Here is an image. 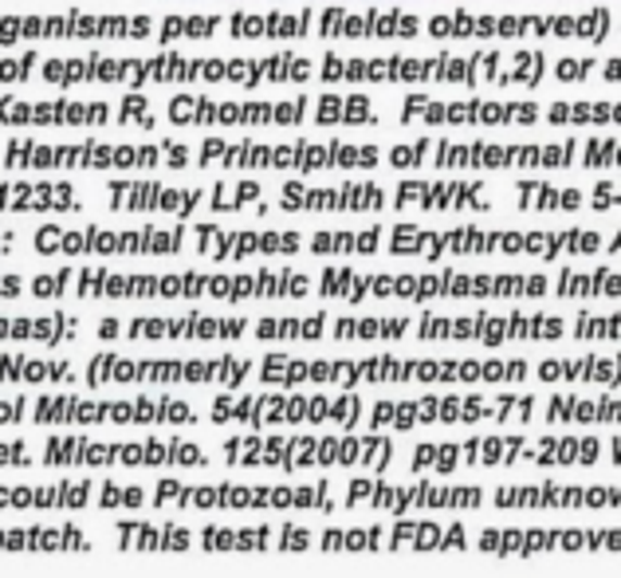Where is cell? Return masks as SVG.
Listing matches in <instances>:
<instances>
[{
  "instance_id": "6da1fadb",
  "label": "cell",
  "mask_w": 621,
  "mask_h": 578,
  "mask_svg": "<svg viewBox=\"0 0 621 578\" xmlns=\"http://www.w3.org/2000/svg\"><path fill=\"white\" fill-rule=\"evenodd\" d=\"M535 378V366L523 359H397V354H373V359H288L268 354L259 362V382L276 390H378V386H472V390H496V386H523Z\"/></svg>"
},
{
  "instance_id": "7a4b0ae2",
  "label": "cell",
  "mask_w": 621,
  "mask_h": 578,
  "mask_svg": "<svg viewBox=\"0 0 621 578\" xmlns=\"http://www.w3.org/2000/svg\"><path fill=\"white\" fill-rule=\"evenodd\" d=\"M225 465L232 468H271L283 476L303 473H390L405 465V449L394 434H280V429H249L225 437Z\"/></svg>"
},
{
  "instance_id": "3957f363",
  "label": "cell",
  "mask_w": 621,
  "mask_h": 578,
  "mask_svg": "<svg viewBox=\"0 0 621 578\" xmlns=\"http://www.w3.org/2000/svg\"><path fill=\"white\" fill-rule=\"evenodd\" d=\"M535 393H523L516 386L496 390H445V393H417V398H373L366 429L373 434H417V429H523L538 417Z\"/></svg>"
},
{
  "instance_id": "277c9868",
  "label": "cell",
  "mask_w": 621,
  "mask_h": 578,
  "mask_svg": "<svg viewBox=\"0 0 621 578\" xmlns=\"http://www.w3.org/2000/svg\"><path fill=\"white\" fill-rule=\"evenodd\" d=\"M370 417V398L358 390H276L268 393H232L225 390L213 398L208 422L237 425V429H346L358 434Z\"/></svg>"
},
{
  "instance_id": "5b68a950",
  "label": "cell",
  "mask_w": 621,
  "mask_h": 578,
  "mask_svg": "<svg viewBox=\"0 0 621 578\" xmlns=\"http://www.w3.org/2000/svg\"><path fill=\"white\" fill-rule=\"evenodd\" d=\"M150 507L177 512H280V516H334L342 512V485L334 480H303V485H186L177 476H162L150 488Z\"/></svg>"
},
{
  "instance_id": "8992f818",
  "label": "cell",
  "mask_w": 621,
  "mask_h": 578,
  "mask_svg": "<svg viewBox=\"0 0 621 578\" xmlns=\"http://www.w3.org/2000/svg\"><path fill=\"white\" fill-rule=\"evenodd\" d=\"M468 524L441 516H373L370 524H327L315 531L322 555H460Z\"/></svg>"
},
{
  "instance_id": "52a82bcc",
  "label": "cell",
  "mask_w": 621,
  "mask_h": 578,
  "mask_svg": "<svg viewBox=\"0 0 621 578\" xmlns=\"http://www.w3.org/2000/svg\"><path fill=\"white\" fill-rule=\"evenodd\" d=\"M492 492L480 485H441V476L385 480V473H358L342 480V512L370 516H465L480 512Z\"/></svg>"
},
{
  "instance_id": "ba28073f",
  "label": "cell",
  "mask_w": 621,
  "mask_h": 578,
  "mask_svg": "<svg viewBox=\"0 0 621 578\" xmlns=\"http://www.w3.org/2000/svg\"><path fill=\"white\" fill-rule=\"evenodd\" d=\"M472 548L496 558L621 555V524H487Z\"/></svg>"
},
{
  "instance_id": "9c48e42d",
  "label": "cell",
  "mask_w": 621,
  "mask_h": 578,
  "mask_svg": "<svg viewBox=\"0 0 621 578\" xmlns=\"http://www.w3.org/2000/svg\"><path fill=\"white\" fill-rule=\"evenodd\" d=\"M531 434H472L456 441H417L405 449L409 476H456L468 468H519L528 465Z\"/></svg>"
},
{
  "instance_id": "30bf717a",
  "label": "cell",
  "mask_w": 621,
  "mask_h": 578,
  "mask_svg": "<svg viewBox=\"0 0 621 578\" xmlns=\"http://www.w3.org/2000/svg\"><path fill=\"white\" fill-rule=\"evenodd\" d=\"M331 296L346 300H366V296H394V300H460V296H535L543 291L538 279H465V276H441V279H378V284H358V279H327Z\"/></svg>"
},
{
  "instance_id": "8fae6325",
  "label": "cell",
  "mask_w": 621,
  "mask_h": 578,
  "mask_svg": "<svg viewBox=\"0 0 621 578\" xmlns=\"http://www.w3.org/2000/svg\"><path fill=\"white\" fill-rule=\"evenodd\" d=\"M417 339L480 342V347H499V342H550V339H562V319H550V315H468V319H436V315H424L421 327H417Z\"/></svg>"
},
{
  "instance_id": "7c38bea8",
  "label": "cell",
  "mask_w": 621,
  "mask_h": 578,
  "mask_svg": "<svg viewBox=\"0 0 621 578\" xmlns=\"http://www.w3.org/2000/svg\"><path fill=\"white\" fill-rule=\"evenodd\" d=\"M487 504L499 512H621V485H567V480L499 485L492 488Z\"/></svg>"
},
{
  "instance_id": "4fadbf2b",
  "label": "cell",
  "mask_w": 621,
  "mask_h": 578,
  "mask_svg": "<svg viewBox=\"0 0 621 578\" xmlns=\"http://www.w3.org/2000/svg\"><path fill=\"white\" fill-rule=\"evenodd\" d=\"M538 417L550 429H606V425H621V393H547Z\"/></svg>"
},
{
  "instance_id": "5bb4252c",
  "label": "cell",
  "mask_w": 621,
  "mask_h": 578,
  "mask_svg": "<svg viewBox=\"0 0 621 578\" xmlns=\"http://www.w3.org/2000/svg\"><path fill=\"white\" fill-rule=\"evenodd\" d=\"M543 386H586V390H621V354H582V359H543L535 366Z\"/></svg>"
},
{
  "instance_id": "9a60e30c",
  "label": "cell",
  "mask_w": 621,
  "mask_h": 578,
  "mask_svg": "<svg viewBox=\"0 0 621 578\" xmlns=\"http://www.w3.org/2000/svg\"><path fill=\"white\" fill-rule=\"evenodd\" d=\"M606 461V441L598 434H543L531 437L528 465L531 468H594Z\"/></svg>"
},
{
  "instance_id": "2e32d148",
  "label": "cell",
  "mask_w": 621,
  "mask_h": 578,
  "mask_svg": "<svg viewBox=\"0 0 621 578\" xmlns=\"http://www.w3.org/2000/svg\"><path fill=\"white\" fill-rule=\"evenodd\" d=\"M118 551H142V555H186L193 548L186 524L177 519H118Z\"/></svg>"
},
{
  "instance_id": "e0dca14e",
  "label": "cell",
  "mask_w": 621,
  "mask_h": 578,
  "mask_svg": "<svg viewBox=\"0 0 621 578\" xmlns=\"http://www.w3.org/2000/svg\"><path fill=\"white\" fill-rule=\"evenodd\" d=\"M280 539V524H205L201 527V551L205 555H271Z\"/></svg>"
},
{
  "instance_id": "ac0fdd59",
  "label": "cell",
  "mask_w": 621,
  "mask_h": 578,
  "mask_svg": "<svg viewBox=\"0 0 621 578\" xmlns=\"http://www.w3.org/2000/svg\"><path fill=\"white\" fill-rule=\"evenodd\" d=\"M409 323L405 319H339L334 323V339H351V342H390L405 339Z\"/></svg>"
},
{
  "instance_id": "d6986e66",
  "label": "cell",
  "mask_w": 621,
  "mask_h": 578,
  "mask_svg": "<svg viewBox=\"0 0 621 578\" xmlns=\"http://www.w3.org/2000/svg\"><path fill=\"white\" fill-rule=\"evenodd\" d=\"M327 330V319L322 315H310V319H264L256 327V339H303L315 342L322 339Z\"/></svg>"
},
{
  "instance_id": "ffe728a7",
  "label": "cell",
  "mask_w": 621,
  "mask_h": 578,
  "mask_svg": "<svg viewBox=\"0 0 621 578\" xmlns=\"http://www.w3.org/2000/svg\"><path fill=\"white\" fill-rule=\"evenodd\" d=\"M574 339L618 342L621 339V315H579V323H574Z\"/></svg>"
},
{
  "instance_id": "44dd1931",
  "label": "cell",
  "mask_w": 621,
  "mask_h": 578,
  "mask_svg": "<svg viewBox=\"0 0 621 578\" xmlns=\"http://www.w3.org/2000/svg\"><path fill=\"white\" fill-rule=\"evenodd\" d=\"M562 296H621V276H570L562 279Z\"/></svg>"
},
{
  "instance_id": "7402d4cb",
  "label": "cell",
  "mask_w": 621,
  "mask_h": 578,
  "mask_svg": "<svg viewBox=\"0 0 621 578\" xmlns=\"http://www.w3.org/2000/svg\"><path fill=\"white\" fill-rule=\"evenodd\" d=\"M276 551H280V555H307V551H315V531H310L307 524L283 519L280 539H276Z\"/></svg>"
},
{
  "instance_id": "603a6c76",
  "label": "cell",
  "mask_w": 621,
  "mask_h": 578,
  "mask_svg": "<svg viewBox=\"0 0 621 578\" xmlns=\"http://www.w3.org/2000/svg\"><path fill=\"white\" fill-rule=\"evenodd\" d=\"M79 465H84V468H103V465H114L111 441H91V437H87L84 456H79Z\"/></svg>"
},
{
  "instance_id": "cb8c5ba5",
  "label": "cell",
  "mask_w": 621,
  "mask_h": 578,
  "mask_svg": "<svg viewBox=\"0 0 621 578\" xmlns=\"http://www.w3.org/2000/svg\"><path fill=\"white\" fill-rule=\"evenodd\" d=\"M67 425H79V429H91L99 425V398H75L72 402V422Z\"/></svg>"
},
{
  "instance_id": "d4e9b609",
  "label": "cell",
  "mask_w": 621,
  "mask_h": 578,
  "mask_svg": "<svg viewBox=\"0 0 621 578\" xmlns=\"http://www.w3.org/2000/svg\"><path fill=\"white\" fill-rule=\"evenodd\" d=\"M91 492H94V480H79V485H72V480H67L63 512H84V507L91 504Z\"/></svg>"
},
{
  "instance_id": "484cf974",
  "label": "cell",
  "mask_w": 621,
  "mask_h": 578,
  "mask_svg": "<svg viewBox=\"0 0 621 578\" xmlns=\"http://www.w3.org/2000/svg\"><path fill=\"white\" fill-rule=\"evenodd\" d=\"M94 504L103 507V512H118V507H126V485L103 480V485H99V495H94Z\"/></svg>"
},
{
  "instance_id": "4316f807",
  "label": "cell",
  "mask_w": 621,
  "mask_h": 578,
  "mask_svg": "<svg viewBox=\"0 0 621 578\" xmlns=\"http://www.w3.org/2000/svg\"><path fill=\"white\" fill-rule=\"evenodd\" d=\"M118 465L123 468H145L150 456H145V441H118Z\"/></svg>"
},
{
  "instance_id": "83f0119b",
  "label": "cell",
  "mask_w": 621,
  "mask_h": 578,
  "mask_svg": "<svg viewBox=\"0 0 621 578\" xmlns=\"http://www.w3.org/2000/svg\"><path fill=\"white\" fill-rule=\"evenodd\" d=\"M63 495H67V480H60L55 488H36V512H55V507H63Z\"/></svg>"
},
{
  "instance_id": "f1b7e54d",
  "label": "cell",
  "mask_w": 621,
  "mask_h": 578,
  "mask_svg": "<svg viewBox=\"0 0 621 578\" xmlns=\"http://www.w3.org/2000/svg\"><path fill=\"white\" fill-rule=\"evenodd\" d=\"M111 359L114 354H99V359L91 362V370H87V386H91V390L111 386Z\"/></svg>"
},
{
  "instance_id": "f546056e",
  "label": "cell",
  "mask_w": 621,
  "mask_h": 578,
  "mask_svg": "<svg viewBox=\"0 0 621 578\" xmlns=\"http://www.w3.org/2000/svg\"><path fill=\"white\" fill-rule=\"evenodd\" d=\"M63 551H91V543H87L84 531L75 524H63Z\"/></svg>"
},
{
  "instance_id": "4dcf8cb0",
  "label": "cell",
  "mask_w": 621,
  "mask_h": 578,
  "mask_svg": "<svg viewBox=\"0 0 621 578\" xmlns=\"http://www.w3.org/2000/svg\"><path fill=\"white\" fill-rule=\"evenodd\" d=\"M84 444H87V437H63V468L79 465V456H84Z\"/></svg>"
},
{
  "instance_id": "1f68e13d",
  "label": "cell",
  "mask_w": 621,
  "mask_h": 578,
  "mask_svg": "<svg viewBox=\"0 0 621 578\" xmlns=\"http://www.w3.org/2000/svg\"><path fill=\"white\" fill-rule=\"evenodd\" d=\"M12 507H16V512H31V507H36V488L28 485L12 488Z\"/></svg>"
},
{
  "instance_id": "d6a6232c",
  "label": "cell",
  "mask_w": 621,
  "mask_h": 578,
  "mask_svg": "<svg viewBox=\"0 0 621 578\" xmlns=\"http://www.w3.org/2000/svg\"><path fill=\"white\" fill-rule=\"evenodd\" d=\"M52 378V362H24V382H48Z\"/></svg>"
},
{
  "instance_id": "836d02e7",
  "label": "cell",
  "mask_w": 621,
  "mask_h": 578,
  "mask_svg": "<svg viewBox=\"0 0 621 578\" xmlns=\"http://www.w3.org/2000/svg\"><path fill=\"white\" fill-rule=\"evenodd\" d=\"M24 359H0V382H21Z\"/></svg>"
},
{
  "instance_id": "e575fe53",
  "label": "cell",
  "mask_w": 621,
  "mask_h": 578,
  "mask_svg": "<svg viewBox=\"0 0 621 578\" xmlns=\"http://www.w3.org/2000/svg\"><path fill=\"white\" fill-rule=\"evenodd\" d=\"M43 465L63 468V437H52V441L43 444Z\"/></svg>"
},
{
  "instance_id": "d590c367",
  "label": "cell",
  "mask_w": 621,
  "mask_h": 578,
  "mask_svg": "<svg viewBox=\"0 0 621 578\" xmlns=\"http://www.w3.org/2000/svg\"><path fill=\"white\" fill-rule=\"evenodd\" d=\"M40 551H43V555H55V551H63V531H55V527H43V531H40Z\"/></svg>"
},
{
  "instance_id": "8d00e7d4",
  "label": "cell",
  "mask_w": 621,
  "mask_h": 578,
  "mask_svg": "<svg viewBox=\"0 0 621 578\" xmlns=\"http://www.w3.org/2000/svg\"><path fill=\"white\" fill-rule=\"evenodd\" d=\"M150 504V495H145L142 485H126V512H138V507Z\"/></svg>"
},
{
  "instance_id": "74e56055",
  "label": "cell",
  "mask_w": 621,
  "mask_h": 578,
  "mask_svg": "<svg viewBox=\"0 0 621 578\" xmlns=\"http://www.w3.org/2000/svg\"><path fill=\"white\" fill-rule=\"evenodd\" d=\"M21 551H28V536H24L21 527H12L9 539H4V555H21Z\"/></svg>"
},
{
  "instance_id": "f35d334b",
  "label": "cell",
  "mask_w": 621,
  "mask_h": 578,
  "mask_svg": "<svg viewBox=\"0 0 621 578\" xmlns=\"http://www.w3.org/2000/svg\"><path fill=\"white\" fill-rule=\"evenodd\" d=\"M606 465L621 468V434H613L610 441H606Z\"/></svg>"
},
{
  "instance_id": "ab89813d",
  "label": "cell",
  "mask_w": 621,
  "mask_h": 578,
  "mask_svg": "<svg viewBox=\"0 0 621 578\" xmlns=\"http://www.w3.org/2000/svg\"><path fill=\"white\" fill-rule=\"evenodd\" d=\"M0 425H21V413H16V402H0Z\"/></svg>"
},
{
  "instance_id": "60d3db41",
  "label": "cell",
  "mask_w": 621,
  "mask_h": 578,
  "mask_svg": "<svg viewBox=\"0 0 621 578\" xmlns=\"http://www.w3.org/2000/svg\"><path fill=\"white\" fill-rule=\"evenodd\" d=\"M52 382H72V370H67V362H52Z\"/></svg>"
},
{
  "instance_id": "b9f144b4",
  "label": "cell",
  "mask_w": 621,
  "mask_h": 578,
  "mask_svg": "<svg viewBox=\"0 0 621 578\" xmlns=\"http://www.w3.org/2000/svg\"><path fill=\"white\" fill-rule=\"evenodd\" d=\"M40 531H43V524L28 527V551H40Z\"/></svg>"
},
{
  "instance_id": "7bdbcfd3",
  "label": "cell",
  "mask_w": 621,
  "mask_h": 578,
  "mask_svg": "<svg viewBox=\"0 0 621 578\" xmlns=\"http://www.w3.org/2000/svg\"><path fill=\"white\" fill-rule=\"evenodd\" d=\"M12 465V441H0V468Z\"/></svg>"
},
{
  "instance_id": "ee69618b",
  "label": "cell",
  "mask_w": 621,
  "mask_h": 578,
  "mask_svg": "<svg viewBox=\"0 0 621 578\" xmlns=\"http://www.w3.org/2000/svg\"><path fill=\"white\" fill-rule=\"evenodd\" d=\"M4 507H12V488L0 485V512H4Z\"/></svg>"
},
{
  "instance_id": "f6af8a7d",
  "label": "cell",
  "mask_w": 621,
  "mask_h": 578,
  "mask_svg": "<svg viewBox=\"0 0 621 578\" xmlns=\"http://www.w3.org/2000/svg\"><path fill=\"white\" fill-rule=\"evenodd\" d=\"M99 330H103V339H114V335H118V323H103Z\"/></svg>"
},
{
  "instance_id": "bcb514c9",
  "label": "cell",
  "mask_w": 621,
  "mask_h": 578,
  "mask_svg": "<svg viewBox=\"0 0 621 578\" xmlns=\"http://www.w3.org/2000/svg\"><path fill=\"white\" fill-rule=\"evenodd\" d=\"M4 539H9V531H4V527H0V551H4Z\"/></svg>"
}]
</instances>
